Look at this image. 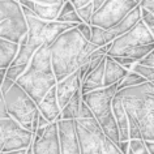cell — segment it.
<instances>
[{
  "label": "cell",
  "mask_w": 154,
  "mask_h": 154,
  "mask_svg": "<svg viewBox=\"0 0 154 154\" xmlns=\"http://www.w3.org/2000/svg\"><path fill=\"white\" fill-rule=\"evenodd\" d=\"M138 154H149V152H148V150H146V148L144 149V150H142V152L141 153H138Z\"/></svg>",
  "instance_id": "47"
},
{
  "label": "cell",
  "mask_w": 154,
  "mask_h": 154,
  "mask_svg": "<svg viewBox=\"0 0 154 154\" xmlns=\"http://www.w3.org/2000/svg\"><path fill=\"white\" fill-rule=\"evenodd\" d=\"M137 5H140V0H106L93 14L90 25L110 30Z\"/></svg>",
  "instance_id": "6"
},
{
  "label": "cell",
  "mask_w": 154,
  "mask_h": 154,
  "mask_svg": "<svg viewBox=\"0 0 154 154\" xmlns=\"http://www.w3.org/2000/svg\"><path fill=\"white\" fill-rule=\"evenodd\" d=\"M3 97H4L5 110L9 116L20 123L25 129L32 131V120L38 111L35 101L17 82H14L12 88L3 94Z\"/></svg>",
  "instance_id": "4"
},
{
  "label": "cell",
  "mask_w": 154,
  "mask_h": 154,
  "mask_svg": "<svg viewBox=\"0 0 154 154\" xmlns=\"http://www.w3.org/2000/svg\"><path fill=\"white\" fill-rule=\"evenodd\" d=\"M145 148L149 154H154V141H145Z\"/></svg>",
  "instance_id": "40"
},
{
  "label": "cell",
  "mask_w": 154,
  "mask_h": 154,
  "mask_svg": "<svg viewBox=\"0 0 154 154\" xmlns=\"http://www.w3.org/2000/svg\"><path fill=\"white\" fill-rule=\"evenodd\" d=\"M48 47L52 69L59 82L76 72L81 65L88 64L89 56L98 46L86 41L76 26L61 33Z\"/></svg>",
  "instance_id": "1"
},
{
  "label": "cell",
  "mask_w": 154,
  "mask_h": 154,
  "mask_svg": "<svg viewBox=\"0 0 154 154\" xmlns=\"http://www.w3.org/2000/svg\"><path fill=\"white\" fill-rule=\"evenodd\" d=\"M16 82V81H13V80H11V79H8V77L5 76V79H4V81H3L2 84H0V89H2V93L4 94V93H7L11 88H12V85Z\"/></svg>",
  "instance_id": "36"
},
{
  "label": "cell",
  "mask_w": 154,
  "mask_h": 154,
  "mask_svg": "<svg viewBox=\"0 0 154 154\" xmlns=\"http://www.w3.org/2000/svg\"><path fill=\"white\" fill-rule=\"evenodd\" d=\"M77 13H79V16L81 17V20L85 22V24H89L90 25V20L91 17H93L94 14V8H93V4H91V2L89 4L81 7V8H77Z\"/></svg>",
  "instance_id": "28"
},
{
  "label": "cell",
  "mask_w": 154,
  "mask_h": 154,
  "mask_svg": "<svg viewBox=\"0 0 154 154\" xmlns=\"http://www.w3.org/2000/svg\"><path fill=\"white\" fill-rule=\"evenodd\" d=\"M154 43V37L150 30L142 21H138L136 26H133L129 32L124 33L123 35L115 38L111 48L109 50V56H120L127 50L142 45H152Z\"/></svg>",
  "instance_id": "8"
},
{
  "label": "cell",
  "mask_w": 154,
  "mask_h": 154,
  "mask_svg": "<svg viewBox=\"0 0 154 154\" xmlns=\"http://www.w3.org/2000/svg\"><path fill=\"white\" fill-rule=\"evenodd\" d=\"M26 154H34V152H33V148H32V145H30L29 148L26 149Z\"/></svg>",
  "instance_id": "46"
},
{
  "label": "cell",
  "mask_w": 154,
  "mask_h": 154,
  "mask_svg": "<svg viewBox=\"0 0 154 154\" xmlns=\"http://www.w3.org/2000/svg\"><path fill=\"white\" fill-rule=\"evenodd\" d=\"M50 45H43L35 51L26 71L17 80V84L32 97L38 105L42 98L56 86V77L51 64Z\"/></svg>",
  "instance_id": "2"
},
{
  "label": "cell",
  "mask_w": 154,
  "mask_h": 154,
  "mask_svg": "<svg viewBox=\"0 0 154 154\" xmlns=\"http://www.w3.org/2000/svg\"><path fill=\"white\" fill-rule=\"evenodd\" d=\"M138 64L145 65V67H154V50H152L145 57H142L140 61H137Z\"/></svg>",
  "instance_id": "35"
},
{
  "label": "cell",
  "mask_w": 154,
  "mask_h": 154,
  "mask_svg": "<svg viewBox=\"0 0 154 154\" xmlns=\"http://www.w3.org/2000/svg\"><path fill=\"white\" fill-rule=\"evenodd\" d=\"M138 21H141V5H137L136 8H133L120 22H118V24L115 25L114 28H111L110 30L112 32L114 35L118 38L119 35H123L124 33L129 32L133 26L137 25Z\"/></svg>",
  "instance_id": "18"
},
{
  "label": "cell",
  "mask_w": 154,
  "mask_h": 154,
  "mask_svg": "<svg viewBox=\"0 0 154 154\" xmlns=\"http://www.w3.org/2000/svg\"><path fill=\"white\" fill-rule=\"evenodd\" d=\"M76 131L81 154H102V144L106 134L95 118L76 119Z\"/></svg>",
  "instance_id": "7"
},
{
  "label": "cell",
  "mask_w": 154,
  "mask_h": 154,
  "mask_svg": "<svg viewBox=\"0 0 154 154\" xmlns=\"http://www.w3.org/2000/svg\"><path fill=\"white\" fill-rule=\"evenodd\" d=\"M67 2V0H65ZM20 5L28 7V8L34 13V16L41 18V20L45 21H55L57 16L60 14L61 7H63V3H57V4H42V3H38L35 0H18Z\"/></svg>",
  "instance_id": "13"
},
{
  "label": "cell",
  "mask_w": 154,
  "mask_h": 154,
  "mask_svg": "<svg viewBox=\"0 0 154 154\" xmlns=\"http://www.w3.org/2000/svg\"><path fill=\"white\" fill-rule=\"evenodd\" d=\"M60 138V154H81L80 141L76 131V120H61L57 122Z\"/></svg>",
  "instance_id": "11"
},
{
  "label": "cell",
  "mask_w": 154,
  "mask_h": 154,
  "mask_svg": "<svg viewBox=\"0 0 154 154\" xmlns=\"http://www.w3.org/2000/svg\"><path fill=\"white\" fill-rule=\"evenodd\" d=\"M5 76H7V68H0V84L4 81Z\"/></svg>",
  "instance_id": "44"
},
{
  "label": "cell",
  "mask_w": 154,
  "mask_h": 154,
  "mask_svg": "<svg viewBox=\"0 0 154 154\" xmlns=\"http://www.w3.org/2000/svg\"><path fill=\"white\" fill-rule=\"evenodd\" d=\"M112 111L114 116L116 120L119 134H120V141H129V123L128 116H127L124 105H123L122 99L115 95L112 99Z\"/></svg>",
  "instance_id": "17"
},
{
  "label": "cell",
  "mask_w": 154,
  "mask_h": 154,
  "mask_svg": "<svg viewBox=\"0 0 154 154\" xmlns=\"http://www.w3.org/2000/svg\"><path fill=\"white\" fill-rule=\"evenodd\" d=\"M81 103H82V94H81V90H80L79 93H76L73 95L71 98V101L61 109V119H65V120H71L72 119V120H76V119L79 118Z\"/></svg>",
  "instance_id": "20"
},
{
  "label": "cell",
  "mask_w": 154,
  "mask_h": 154,
  "mask_svg": "<svg viewBox=\"0 0 154 154\" xmlns=\"http://www.w3.org/2000/svg\"><path fill=\"white\" fill-rule=\"evenodd\" d=\"M91 26V38L90 41L93 45L98 46V47H102V46H106L109 43H112L114 39L116 37L112 34L111 30H106L103 28H99V26H94V25H90Z\"/></svg>",
  "instance_id": "21"
},
{
  "label": "cell",
  "mask_w": 154,
  "mask_h": 154,
  "mask_svg": "<svg viewBox=\"0 0 154 154\" xmlns=\"http://www.w3.org/2000/svg\"><path fill=\"white\" fill-rule=\"evenodd\" d=\"M144 82H146V80L140 75V73H137L134 71H129L125 75L124 79L118 84V90L125 89V88H131V86H136V85H140V84H144Z\"/></svg>",
  "instance_id": "24"
},
{
  "label": "cell",
  "mask_w": 154,
  "mask_h": 154,
  "mask_svg": "<svg viewBox=\"0 0 154 154\" xmlns=\"http://www.w3.org/2000/svg\"><path fill=\"white\" fill-rule=\"evenodd\" d=\"M28 22V34H26V45L32 50L37 51L41 46L51 45L61 33L65 30L76 28L77 25L67 24L60 21H45L35 16H25Z\"/></svg>",
  "instance_id": "5"
},
{
  "label": "cell",
  "mask_w": 154,
  "mask_h": 154,
  "mask_svg": "<svg viewBox=\"0 0 154 154\" xmlns=\"http://www.w3.org/2000/svg\"><path fill=\"white\" fill-rule=\"evenodd\" d=\"M145 149V141L142 138H132L129 140V148L127 154H138Z\"/></svg>",
  "instance_id": "31"
},
{
  "label": "cell",
  "mask_w": 154,
  "mask_h": 154,
  "mask_svg": "<svg viewBox=\"0 0 154 154\" xmlns=\"http://www.w3.org/2000/svg\"><path fill=\"white\" fill-rule=\"evenodd\" d=\"M141 21L146 25V28L150 30V33L154 37V14L149 12L146 8H142V7H141Z\"/></svg>",
  "instance_id": "30"
},
{
  "label": "cell",
  "mask_w": 154,
  "mask_h": 154,
  "mask_svg": "<svg viewBox=\"0 0 154 154\" xmlns=\"http://www.w3.org/2000/svg\"><path fill=\"white\" fill-rule=\"evenodd\" d=\"M131 71H134V72L140 73L146 81H150V82L154 81V67H145V65L134 63Z\"/></svg>",
  "instance_id": "25"
},
{
  "label": "cell",
  "mask_w": 154,
  "mask_h": 154,
  "mask_svg": "<svg viewBox=\"0 0 154 154\" xmlns=\"http://www.w3.org/2000/svg\"><path fill=\"white\" fill-rule=\"evenodd\" d=\"M152 84H153V86H154V81H153V82H152Z\"/></svg>",
  "instance_id": "48"
},
{
  "label": "cell",
  "mask_w": 154,
  "mask_h": 154,
  "mask_svg": "<svg viewBox=\"0 0 154 154\" xmlns=\"http://www.w3.org/2000/svg\"><path fill=\"white\" fill-rule=\"evenodd\" d=\"M90 118H94V115H93V112H91L90 107L88 106L86 103L82 101V103H81V107H80L79 118H77V119H90Z\"/></svg>",
  "instance_id": "34"
},
{
  "label": "cell",
  "mask_w": 154,
  "mask_h": 154,
  "mask_svg": "<svg viewBox=\"0 0 154 154\" xmlns=\"http://www.w3.org/2000/svg\"><path fill=\"white\" fill-rule=\"evenodd\" d=\"M32 148L34 154H60V138L57 122L46 125L41 137H33Z\"/></svg>",
  "instance_id": "9"
},
{
  "label": "cell",
  "mask_w": 154,
  "mask_h": 154,
  "mask_svg": "<svg viewBox=\"0 0 154 154\" xmlns=\"http://www.w3.org/2000/svg\"><path fill=\"white\" fill-rule=\"evenodd\" d=\"M81 84L82 77L80 75L79 69L56 84V95L57 101H59V106L61 109L71 101L73 95L81 90Z\"/></svg>",
  "instance_id": "12"
},
{
  "label": "cell",
  "mask_w": 154,
  "mask_h": 154,
  "mask_svg": "<svg viewBox=\"0 0 154 154\" xmlns=\"http://www.w3.org/2000/svg\"><path fill=\"white\" fill-rule=\"evenodd\" d=\"M38 3H42V4H57V3H61V2H65V0H35Z\"/></svg>",
  "instance_id": "41"
},
{
  "label": "cell",
  "mask_w": 154,
  "mask_h": 154,
  "mask_svg": "<svg viewBox=\"0 0 154 154\" xmlns=\"http://www.w3.org/2000/svg\"><path fill=\"white\" fill-rule=\"evenodd\" d=\"M18 13H22L18 0H0V22Z\"/></svg>",
  "instance_id": "22"
},
{
  "label": "cell",
  "mask_w": 154,
  "mask_h": 154,
  "mask_svg": "<svg viewBox=\"0 0 154 154\" xmlns=\"http://www.w3.org/2000/svg\"><path fill=\"white\" fill-rule=\"evenodd\" d=\"M28 34V22L24 13L11 16L0 22V38L13 43H20Z\"/></svg>",
  "instance_id": "10"
},
{
  "label": "cell",
  "mask_w": 154,
  "mask_h": 154,
  "mask_svg": "<svg viewBox=\"0 0 154 154\" xmlns=\"http://www.w3.org/2000/svg\"><path fill=\"white\" fill-rule=\"evenodd\" d=\"M129 71L120 65L114 57L106 55L105 59V77H103V88L111 86L114 84H119Z\"/></svg>",
  "instance_id": "15"
},
{
  "label": "cell",
  "mask_w": 154,
  "mask_h": 154,
  "mask_svg": "<svg viewBox=\"0 0 154 154\" xmlns=\"http://www.w3.org/2000/svg\"><path fill=\"white\" fill-rule=\"evenodd\" d=\"M118 91V84L82 94V101L90 107L95 120L101 125L103 133L115 144H119L120 134L112 111V99Z\"/></svg>",
  "instance_id": "3"
},
{
  "label": "cell",
  "mask_w": 154,
  "mask_h": 154,
  "mask_svg": "<svg viewBox=\"0 0 154 154\" xmlns=\"http://www.w3.org/2000/svg\"><path fill=\"white\" fill-rule=\"evenodd\" d=\"M38 110L50 123L61 120V107L57 101L56 86L50 89L48 93L42 98V101L38 103Z\"/></svg>",
  "instance_id": "14"
},
{
  "label": "cell",
  "mask_w": 154,
  "mask_h": 154,
  "mask_svg": "<svg viewBox=\"0 0 154 154\" xmlns=\"http://www.w3.org/2000/svg\"><path fill=\"white\" fill-rule=\"evenodd\" d=\"M0 154H26V149H20V150H12V152H2Z\"/></svg>",
  "instance_id": "43"
},
{
  "label": "cell",
  "mask_w": 154,
  "mask_h": 154,
  "mask_svg": "<svg viewBox=\"0 0 154 154\" xmlns=\"http://www.w3.org/2000/svg\"><path fill=\"white\" fill-rule=\"evenodd\" d=\"M105 59L106 56L102 59V61L95 67L93 71L88 72L85 77L82 80L81 84V94L89 93V91H94L103 88V77H105Z\"/></svg>",
  "instance_id": "16"
},
{
  "label": "cell",
  "mask_w": 154,
  "mask_h": 154,
  "mask_svg": "<svg viewBox=\"0 0 154 154\" xmlns=\"http://www.w3.org/2000/svg\"><path fill=\"white\" fill-rule=\"evenodd\" d=\"M140 2H141V0H140Z\"/></svg>",
  "instance_id": "49"
},
{
  "label": "cell",
  "mask_w": 154,
  "mask_h": 154,
  "mask_svg": "<svg viewBox=\"0 0 154 154\" xmlns=\"http://www.w3.org/2000/svg\"><path fill=\"white\" fill-rule=\"evenodd\" d=\"M111 57H114L115 61H118L119 64L123 65L124 68H127L128 71H131L132 67H133V64L136 63L133 59H131V57H128V56H111Z\"/></svg>",
  "instance_id": "32"
},
{
  "label": "cell",
  "mask_w": 154,
  "mask_h": 154,
  "mask_svg": "<svg viewBox=\"0 0 154 154\" xmlns=\"http://www.w3.org/2000/svg\"><path fill=\"white\" fill-rule=\"evenodd\" d=\"M77 29L81 33V35L85 38L86 41H90L91 38V26L89 24H85V22H81V24L77 25Z\"/></svg>",
  "instance_id": "33"
},
{
  "label": "cell",
  "mask_w": 154,
  "mask_h": 154,
  "mask_svg": "<svg viewBox=\"0 0 154 154\" xmlns=\"http://www.w3.org/2000/svg\"><path fill=\"white\" fill-rule=\"evenodd\" d=\"M142 8H146L149 11V12H152L153 14H154V0L153 2H149V3H146V4H144V5H141Z\"/></svg>",
  "instance_id": "42"
},
{
  "label": "cell",
  "mask_w": 154,
  "mask_h": 154,
  "mask_svg": "<svg viewBox=\"0 0 154 154\" xmlns=\"http://www.w3.org/2000/svg\"><path fill=\"white\" fill-rule=\"evenodd\" d=\"M29 64H18V65H13L11 64L8 68H7V77L13 81H17L18 79L22 76V73L26 71Z\"/></svg>",
  "instance_id": "26"
},
{
  "label": "cell",
  "mask_w": 154,
  "mask_h": 154,
  "mask_svg": "<svg viewBox=\"0 0 154 154\" xmlns=\"http://www.w3.org/2000/svg\"><path fill=\"white\" fill-rule=\"evenodd\" d=\"M18 52V45L0 38V68H8Z\"/></svg>",
  "instance_id": "19"
},
{
  "label": "cell",
  "mask_w": 154,
  "mask_h": 154,
  "mask_svg": "<svg viewBox=\"0 0 154 154\" xmlns=\"http://www.w3.org/2000/svg\"><path fill=\"white\" fill-rule=\"evenodd\" d=\"M3 148H4V137H3L2 128H0V153L3 152Z\"/></svg>",
  "instance_id": "45"
},
{
  "label": "cell",
  "mask_w": 154,
  "mask_h": 154,
  "mask_svg": "<svg viewBox=\"0 0 154 154\" xmlns=\"http://www.w3.org/2000/svg\"><path fill=\"white\" fill-rule=\"evenodd\" d=\"M154 50V43L152 45H142V46H136V47H132L129 50H127L125 52H123V55L120 56H128L131 59H133L134 61H140L142 57H145L148 54Z\"/></svg>",
  "instance_id": "23"
},
{
  "label": "cell",
  "mask_w": 154,
  "mask_h": 154,
  "mask_svg": "<svg viewBox=\"0 0 154 154\" xmlns=\"http://www.w3.org/2000/svg\"><path fill=\"white\" fill-rule=\"evenodd\" d=\"M9 115L5 110V103H4V97H3V93H2V89H0V119L3 118H8Z\"/></svg>",
  "instance_id": "37"
},
{
  "label": "cell",
  "mask_w": 154,
  "mask_h": 154,
  "mask_svg": "<svg viewBox=\"0 0 154 154\" xmlns=\"http://www.w3.org/2000/svg\"><path fill=\"white\" fill-rule=\"evenodd\" d=\"M71 2H72V4L75 5V8L77 9V8H81V7L89 4L91 0H71Z\"/></svg>",
  "instance_id": "38"
},
{
  "label": "cell",
  "mask_w": 154,
  "mask_h": 154,
  "mask_svg": "<svg viewBox=\"0 0 154 154\" xmlns=\"http://www.w3.org/2000/svg\"><path fill=\"white\" fill-rule=\"evenodd\" d=\"M119 149L122 150V153L123 154H127L128 153V148H129V141H119Z\"/></svg>",
  "instance_id": "39"
},
{
  "label": "cell",
  "mask_w": 154,
  "mask_h": 154,
  "mask_svg": "<svg viewBox=\"0 0 154 154\" xmlns=\"http://www.w3.org/2000/svg\"><path fill=\"white\" fill-rule=\"evenodd\" d=\"M56 21H60V22H67V24H73V25H79L84 22L81 20V17L79 16V13H77L76 9L71 11V12L65 13V14H61V16H57Z\"/></svg>",
  "instance_id": "27"
},
{
  "label": "cell",
  "mask_w": 154,
  "mask_h": 154,
  "mask_svg": "<svg viewBox=\"0 0 154 154\" xmlns=\"http://www.w3.org/2000/svg\"><path fill=\"white\" fill-rule=\"evenodd\" d=\"M102 154H123L122 150L119 149L118 144H115L112 140H110L109 137H105L102 144Z\"/></svg>",
  "instance_id": "29"
}]
</instances>
